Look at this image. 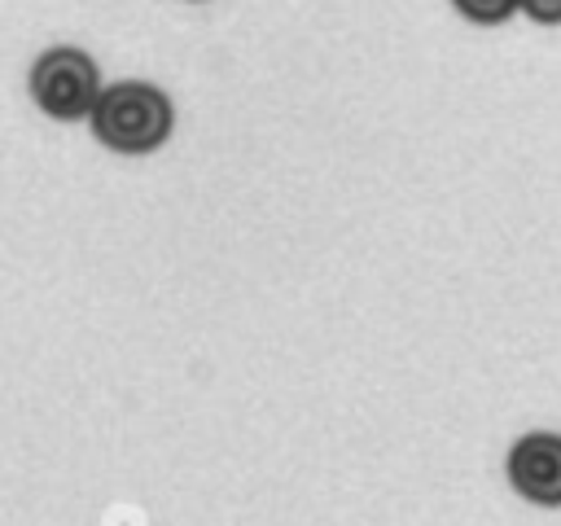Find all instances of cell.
<instances>
[{
  "label": "cell",
  "mask_w": 561,
  "mask_h": 526,
  "mask_svg": "<svg viewBox=\"0 0 561 526\" xmlns=\"http://www.w3.org/2000/svg\"><path fill=\"white\" fill-rule=\"evenodd\" d=\"M92 132L118 153H149L171 136V101L153 83H110L92 110Z\"/></svg>",
  "instance_id": "1"
},
{
  "label": "cell",
  "mask_w": 561,
  "mask_h": 526,
  "mask_svg": "<svg viewBox=\"0 0 561 526\" xmlns=\"http://www.w3.org/2000/svg\"><path fill=\"white\" fill-rule=\"evenodd\" d=\"M522 13L539 26H561V0H522Z\"/></svg>",
  "instance_id": "5"
},
{
  "label": "cell",
  "mask_w": 561,
  "mask_h": 526,
  "mask_svg": "<svg viewBox=\"0 0 561 526\" xmlns=\"http://www.w3.org/2000/svg\"><path fill=\"white\" fill-rule=\"evenodd\" d=\"M451 4L460 18H469L478 26H500L522 9V0H451Z\"/></svg>",
  "instance_id": "4"
},
{
  "label": "cell",
  "mask_w": 561,
  "mask_h": 526,
  "mask_svg": "<svg viewBox=\"0 0 561 526\" xmlns=\"http://www.w3.org/2000/svg\"><path fill=\"white\" fill-rule=\"evenodd\" d=\"M31 96L48 118H61V123L92 114L101 101L92 57L79 48H48L31 70Z\"/></svg>",
  "instance_id": "2"
},
{
  "label": "cell",
  "mask_w": 561,
  "mask_h": 526,
  "mask_svg": "<svg viewBox=\"0 0 561 526\" xmlns=\"http://www.w3.org/2000/svg\"><path fill=\"white\" fill-rule=\"evenodd\" d=\"M508 487L539 508H561V434L530 430L508 447Z\"/></svg>",
  "instance_id": "3"
}]
</instances>
